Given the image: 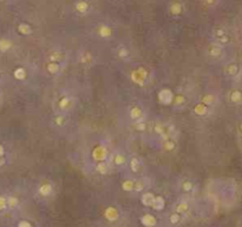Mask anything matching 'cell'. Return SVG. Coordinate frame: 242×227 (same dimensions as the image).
<instances>
[{
    "label": "cell",
    "instance_id": "1",
    "mask_svg": "<svg viewBox=\"0 0 242 227\" xmlns=\"http://www.w3.org/2000/svg\"><path fill=\"white\" fill-rule=\"evenodd\" d=\"M157 99L161 102L162 105H170L174 100V94L169 88H163L158 92L157 94Z\"/></svg>",
    "mask_w": 242,
    "mask_h": 227
},
{
    "label": "cell",
    "instance_id": "2",
    "mask_svg": "<svg viewBox=\"0 0 242 227\" xmlns=\"http://www.w3.org/2000/svg\"><path fill=\"white\" fill-rule=\"evenodd\" d=\"M207 53H208V55H209L210 58H215V59H219L222 57V54H223V50H222V45L220 44H211L208 46L207 48Z\"/></svg>",
    "mask_w": 242,
    "mask_h": 227
},
{
    "label": "cell",
    "instance_id": "3",
    "mask_svg": "<svg viewBox=\"0 0 242 227\" xmlns=\"http://www.w3.org/2000/svg\"><path fill=\"white\" fill-rule=\"evenodd\" d=\"M240 71H241V67H240V65L236 63L227 64L226 67H225V73H226V75L231 77V78L239 75V74H240Z\"/></svg>",
    "mask_w": 242,
    "mask_h": 227
},
{
    "label": "cell",
    "instance_id": "4",
    "mask_svg": "<svg viewBox=\"0 0 242 227\" xmlns=\"http://www.w3.org/2000/svg\"><path fill=\"white\" fill-rule=\"evenodd\" d=\"M228 99L231 104L234 105H241L242 104V90L240 88H235V90L230 91Z\"/></svg>",
    "mask_w": 242,
    "mask_h": 227
},
{
    "label": "cell",
    "instance_id": "5",
    "mask_svg": "<svg viewBox=\"0 0 242 227\" xmlns=\"http://www.w3.org/2000/svg\"><path fill=\"white\" fill-rule=\"evenodd\" d=\"M72 106H73V99H72L71 97H67V95L62 97V99H60L59 102H58V107H59L60 111H63V112L70 110Z\"/></svg>",
    "mask_w": 242,
    "mask_h": 227
},
{
    "label": "cell",
    "instance_id": "6",
    "mask_svg": "<svg viewBox=\"0 0 242 227\" xmlns=\"http://www.w3.org/2000/svg\"><path fill=\"white\" fill-rule=\"evenodd\" d=\"M129 116L134 121H140V119L143 116V111H142V108H141L140 106L134 105L130 107Z\"/></svg>",
    "mask_w": 242,
    "mask_h": 227
},
{
    "label": "cell",
    "instance_id": "7",
    "mask_svg": "<svg viewBox=\"0 0 242 227\" xmlns=\"http://www.w3.org/2000/svg\"><path fill=\"white\" fill-rule=\"evenodd\" d=\"M75 8L79 14H86L90 11V5H89V2L85 1V0H79V1L76 2Z\"/></svg>",
    "mask_w": 242,
    "mask_h": 227
},
{
    "label": "cell",
    "instance_id": "8",
    "mask_svg": "<svg viewBox=\"0 0 242 227\" xmlns=\"http://www.w3.org/2000/svg\"><path fill=\"white\" fill-rule=\"evenodd\" d=\"M141 222H142V225L148 227H154L157 225L156 218L154 215H151V214H144L143 217L141 218Z\"/></svg>",
    "mask_w": 242,
    "mask_h": 227
},
{
    "label": "cell",
    "instance_id": "9",
    "mask_svg": "<svg viewBox=\"0 0 242 227\" xmlns=\"http://www.w3.org/2000/svg\"><path fill=\"white\" fill-rule=\"evenodd\" d=\"M52 192H53V186L51 185V184H47V182L43 184V185L39 187V190H38V193L42 196H44V198L50 196L52 194Z\"/></svg>",
    "mask_w": 242,
    "mask_h": 227
},
{
    "label": "cell",
    "instance_id": "10",
    "mask_svg": "<svg viewBox=\"0 0 242 227\" xmlns=\"http://www.w3.org/2000/svg\"><path fill=\"white\" fill-rule=\"evenodd\" d=\"M151 207L155 211H162L165 207V200L162 196H155V199H154L152 204H151Z\"/></svg>",
    "mask_w": 242,
    "mask_h": 227
},
{
    "label": "cell",
    "instance_id": "11",
    "mask_svg": "<svg viewBox=\"0 0 242 227\" xmlns=\"http://www.w3.org/2000/svg\"><path fill=\"white\" fill-rule=\"evenodd\" d=\"M98 35L104 38V39L111 37V35H112V30H111V27L106 26V25L99 26L98 27Z\"/></svg>",
    "mask_w": 242,
    "mask_h": 227
},
{
    "label": "cell",
    "instance_id": "12",
    "mask_svg": "<svg viewBox=\"0 0 242 227\" xmlns=\"http://www.w3.org/2000/svg\"><path fill=\"white\" fill-rule=\"evenodd\" d=\"M155 199V196L151 193V192H146L144 193L142 198H141V201H142V204L146 207H151V204H152V201Z\"/></svg>",
    "mask_w": 242,
    "mask_h": 227
},
{
    "label": "cell",
    "instance_id": "13",
    "mask_svg": "<svg viewBox=\"0 0 242 227\" xmlns=\"http://www.w3.org/2000/svg\"><path fill=\"white\" fill-rule=\"evenodd\" d=\"M129 55L130 52L128 47H125L124 45H119L118 50H117V57L119 59H122V60H126V59H129Z\"/></svg>",
    "mask_w": 242,
    "mask_h": 227
},
{
    "label": "cell",
    "instance_id": "14",
    "mask_svg": "<svg viewBox=\"0 0 242 227\" xmlns=\"http://www.w3.org/2000/svg\"><path fill=\"white\" fill-rule=\"evenodd\" d=\"M46 69H47V72L51 75H56V74L59 72L60 69V66L58 63H56V61H50L47 64V66H46Z\"/></svg>",
    "mask_w": 242,
    "mask_h": 227
},
{
    "label": "cell",
    "instance_id": "15",
    "mask_svg": "<svg viewBox=\"0 0 242 227\" xmlns=\"http://www.w3.org/2000/svg\"><path fill=\"white\" fill-rule=\"evenodd\" d=\"M81 63L83 65H86V66H89V65H91L92 64V60H93V57H92V54L90 52H83L81 54Z\"/></svg>",
    "mask_w": 242,
    "mask_h": 227
},
{
    "label": "cell",
    "instance_id": "16",
    "mask_svg": "<svg viewBox=\"0 0 242 227\" xmlns=\"http://www.w3.org/2000/svg\"><path fill=\"white\" fill-rule=\"evenodd\" d=\"M194 111H195V113L197 114V116H205L207 113H208V106L205 105V104H199V105H196L195 106V108H194Z\"/></svg>",
    "mask_w": 242,
    "mask_h": 227
},
{
    "label": "cell",
    "instance_id": "17",
    "mask_svg": "<svg viewBox=\"0 0 242 227\" xmlns=\"http://www.w3.org/2000/svg\"><path fill=\"white\" fill-rule=\"evenodd\" d=\"M105 217L110 221H115V220L118 219V212L116 211L113 207H110V208H108V211L105 212Z\"/></svg>",
    "mask_w": 242,
    "mask_h": 227
},
{
    "label": "cell",
    "instance_id": "18",
    "mask_svg": "<svg viewBox=\"0 0 242 227\" xmlns=\"http://www.w3.org/2000/svg\"><path fill=\"white\" fill-rule=\"evenodd\" d=\"M216 102V97L214 94H205L202 97V104L209 106H213Z\"/></svg>",
    "mask_w": 242,
    "mask_h": 227
},
{
    "label": "cell",
    "instance_id": "19",
    "mask_svg": "<svg viewBox=\"0 0 242 227\" xmlns=\"http://www.w3.org/2000/svg\"><path fill=\"white\" fill-rule=\"evenodd\" d=\"M112 160H113V164L116 165V166H123L126 163V159H125V157L122 153H116L113 155Z\"/></svg>",
    "mask_w": 242,
    "mask_h": 227
},
{
    "label": "cell",
    "instance_id": "20",
    "mask_svg": "<svg viewBox=\"0 0 242 227\" xmlns=\"http://www.w3.org/2000/svg\"><path fill=\"white\" fill-rule=\"evenodd\" d=\"M130 168L134 173H137L141 171V161L137 158H131L130 160Z\"/></svg>",
    "mask_w": 242,
    "mask_h": 227
},
{
    "label": "cell",
    "instance_id": "21",
    "mask_svg": "<svg viewBox=\"0 0 242 227\" xmlns=\"http://www.w3.org/2000/svg\"><path fill=\"white\" fill-rule=\"evenodd\" d=\"M65 122H66V116H65L64 114H62V113L57 114V116L53 118V124L56 126H58V127L64 126Z\"/></svg>",
    "mask_w": 242,
    "mask_h": 227
},
{
    "label": "cell",
    "instance_id": "22",
    "mask_svg": "<svg viewBox=\"0 0 242 227\" xmlns=\"http://www.w3.org/2000/svg\"><path fill=\"white\" fill-rule=\"evenodd\" d=\"M189 210V205L187 204V202H184V201H182V202H178L177 205H176V208H175V212H177V213H180V214H184V213H187Z\"/></svg>",
    "mask_w": 242,
    "mask_h": 227
},
{
    "label": "cell",
    "instance_id": "23",
    "mask_svg": "<svg viewBox=\"0 0 242 227\" xmlns=\"http://www.w3.org/2000/svg\"><path fill=\"white\" fill-rule=\"evenodd\" d=\"M182 220V214H180L177 212H174L169 217V222L171 225H178Z\"/></svg>",
    "mask_w": 242,
    "mask_h": 227
},
{
    "label": "cell",
    "instance_id": "24",
    "mask_svg": "<svg viewBox=\"0 0 242 227\" xmlns=\"http://www.w3.org/2000/svg\"><path fill=\"white\" fill-rule=\"evenodd\" d=\"M163 148H164L165 151L171 152V151H174V149L176 148V143H175L174 140H171V139H167V140L163 141Z\"/></svg>",
    "mask_w": 242,
    "mask_h": 227
},
{
    "label": "cell",
    "instance_id": "25",
    "mask_svg": "<svg viewBox=\"0 0 242 227\" xmlns=\"http://www.w3.org/2000/svg\"><path fill=\"white\" fill-rule=\"evenodd\" d=\"M18 204H19V201H18V198H16V196H8L6 199V205L11 210H14L18 206Z\"/></svg>",
    "mask_w": 242,
    "mask_h": 227
},
{
    "label": "cell",
    "instance_id": "26",
    "mask_svg": "<svg viewBox=\"0 0 242 227\" xmlns=\"http://www.w3.org/2000/svg\"><path fill=\"white\" fill-rule=\"evenodd\" d=\"M13 75H14V78H16V79L24 80L25 78H26V71H25V69H22V67H18V69L14 71Z\"/></svg>",
    "mask_w": 242,
    "mask_h": 227
},
{
    "label": "cell",
    "instance_id": "27",
    "mask_svg": "<svg viewBox=\"0 0 242 227\" xmlns=\"http://www.w3.org/2000/svg\"><path fill=\"white\" fill-rule=\"evenodd\" d=\"M12 47V42L7 39H0V51L6 52Z\"/></svg>",
    "mask_w": 242,
    "mask_h": 227
},
{
    "label": "cell",
    "instance_id": "28",
    "mask_svg": "<svg viewBox=\"0 0 242 227\" xmlns=\"http://www.w3.org/2000/svg\"><path fill=\"white\" fill-rule=\"evenodd\" d=\"M181 188H182L183 192H191L194 190V184L190 181V180H184L182 184H181Z\"/></svg>",
    "mask_w": 242,
    "mask_h": 227
},
{
    "label": "cell",
    "instance_id": "29",
    "mask_svg": "<svg viewBox=\"0 0 242 227\" xmlns=\"http://www.w3.org/2000/svg\"><path fill=\"white\" fill-rule=\"evenodd\" d=\"M63 57H64V54L60 52V51H54L53 53L50 54L48 59H50V61H56V63H58V61H60V60L63 59Z\"/></svg>",
    "mask_w": 242,
    "mask_h": 227
},
{
    "label": "cell",
    "instance_id": "30",
    "mask_svg": "<svg viewBox=\"0 0 242 227\" xmlns=\"http://www.w3.org/2000/svg\"><path fill=\"white\" fill-rule=\"evenodd\" d=\"M18 31L20 32L22 34H24V35H28V34L32 33V28L28 26L27 24H20L18 26Z\"/></svg>",
    "mask_w": 242,
    "mask_h": 227
},
{
    "label": "cell",
    "instance_id": "31",
    "mask_svg": "<svg viewBox=\"0 0 242 227\" xmlns=\"http://www.w3.org/2000/svg\"><path fill=\"white\" fill-rule=\"evenodd\" d=\"M170 12H171L174 16H178L182 12V6H181V4L180 2H174L170 6Z\"/></svg>",
    "mask_w": 242,
    "mask_h": 227
},
{
    "label": "cell",
    "instance_id": "32",
    "mask_svg": "<svg viewBox=\"0 0 242 227\" xmlns=\"http://www.w3.org/2000/svg\"><path fill=\"white\" fill-rule=\"evenodd\" d=\"M122 190L126 192H131L134 190V181L132 180H124L122 182Z\"/></svg>",
    "mask_w": 242,
    "mask_h": 227
},
{
    "label": "cell",
    "instance_id": "33",
    "mask_svg": "<svg viewBox=\"0 0 242 227\" xmlns=\"http://www.w3.org/2000/svg\"><path fill=\"white\" fill-rule=\"evenodd\" d=\"M144 181L142 179H138V180H135L134 181V190L135 192H142V191L144 190Z\"/></svg>",
    "mask_w": 242,
    "mask_h": 227
},
{
    "label": "cell",
    "instance_id": "34",
    "mask_svg": "<svg viewBox=\"0 0 242 227\" xmlns=\"http://www.w3.org/2000/svg\"><path fill=\"white\" fill-rule=\"evenodd\" d=\"M97 171L99 172V173H102V174H105V173H108V171H109V167H108V165H106V163L105 161H102V163H99V164L97 165Z\"/></svg>",
    "mask_w": 242,
    "mask_h": 227
},
{
    "label": "cell",
    "instance_id": "35",
    "mask_svg": "<svg viewBox=\"0 0 242 227\" xmlns=\"http://www.w3.org/2000/svg\"><path fill=\"white\" fill-rule=\"evenodd\" d=\"M227 34V31L225 28H215V31H214V37L215 39H219V38L223 37V35H226Z\"/></svg>",
    "mask_w": 242,
    "mask_h": 227
},
{
    "label": "cell",
    "instance_id": "36",
    "mask_svg": "<svg viewBox=\"0 0 242 227\" xmlns=\"http://www.w3.org/2000/svg\"><path fill=\"white\" fill-rule=\"evenodd\" d=\"M135 128L137 131H140V132H144L145 130H146V124L142 121H136L135 122Z\"/></svg>",
    "mask_w": 242,
    "mask_h": 227
},
{
    "label": "cell",
    "instance_id": "37",
    "mask_svg": "<svg viewBox=\"0 0 242 227\" xmlns=\"http://www.w3.org/2000/svg\"><path fill=\"white\" fill-rule=\"evenodd\" d=\"M174 102H175V105H183L184 102H185V99H184V97L183 95H177V97H174Z\"/></svg>",
    "mask_w": 242,
    "mask_h": 227
},
{
    "label": "cell",
    "instance_id": "38",
    "mask_svg": "<svg viewBox=\"0 0 242 227\" xmlns=\"http://www.w3.org/2000/svg\"><path fill=\"white\" fill-rule=\"evenodd\" d=\"M18 226L19 227H31L32 226V224L30 221H27V220H22V221L18 222Z\"/></svg>",
    "mask_w": 242,
    "mask_h": 227
},
{
    "label": "cell",
    "instance_id": "39",
    "mask_svg": "<svg viewBox=\"0 0 242 227\" xmlns=\"http://www.w3.org/2000/svg\"><path fill=\"white\" fill-rule=\"evenodd\" d=\"M7 205H6V198L4 196H0V211H2V210H5Z\"/></svg>",
    "mask_w": 242,
    "mask_h": 227
},
{
    "label": "cell",
    "instance_id": "40",
    "mask_svg": "<svg viewBox=\"0 0 242 227\" xmlns=\"http://www.w3.org/2000/svg\"><path fill=\"white\" fill-rule=\"evenodd\" d=\"M219 0H205V2L207 4V5H209V6H213V5H215L216 2H217Z\"/></svg>",
    "mask_w": 242,
    "mask_h": 227
},
{
    "label": "cell",
    "instance_id": "41",
    "mask_svg": "<svg viewBox=\"0 0 242 227\" xmlns=\"http://www.w3.org/2000/svg\"><path fill=\"white\" fill-rule=\"evenodd\" d=\"M237 133H239V135H240V138L242 139V122L237 126Z\"/></svg>",
    "mask_w": 242,
    "mask_h": 227
},
{
    "label": "cell",
    "instance_id": "42",
    "mask_svg": "<svg viewBox=\"0 0 242 227\" xmlns=\"http://www.w3.org/2000/svg\"><path fill=\"white\" fill-rule=\"evenodd\" d=\"M4 153H5L4 147H2V146H0V157H2V155H4Z\"/></svg>",
    "mask_w": 242,
    "mask_h": 227
},
{
    "label": "cell",
    "instance_id": "43",
    "mask_svg": "<svg viewBox=\"0 0 242 227\" xmlns=\"http://www.w3.org/2000/svg\"><path fill=\"white\" fill-rule=\"evenodd\" d=\"M4 164H5V160L1 158V157H0V166H2Z\"/></svg>",
    "mask_w": 242,
    "mask_h": 227
}]
</instances>
